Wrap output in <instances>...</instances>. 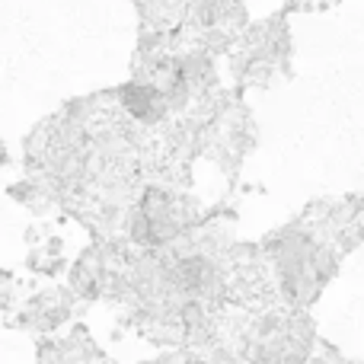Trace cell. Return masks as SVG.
I'll return each mask as SVG.
<instances>
[{
	"instance_id": "cell-1",
	"label": "cell",
	"mask_w": 364,
	"mask_h": 364,
	"mask_svg": "<svg viewBox=\"0 0 364 364\" xmlns=\"http://www.w3.org/2000/svg\"><path fill=\"white\" fill-rule=\"evenodd\" d=\"M6 160L10 157H6V147H4V141H0V166H6Z\"/></svg>"
},
{
	"instance_id": "cell-2",
	"label": "cell",
	"mask_w": 364,
	"mask_h": 364,
	"mask_svg": "<svg viewBox=\"0 0 364 364\" xmlns=\"http://www.w3.org/2000/svg\"><path fill=\"white\" fill-rule=\"evenodd\" d=\"M147 364H154V361H147Z\"/></svg>"
}]
</instances>
